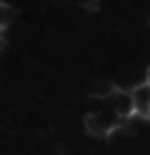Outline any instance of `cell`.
<instances>
[{
  "mask_svg": "<svg viewBox=\"0 0 150 155\" xmlns=\"http://www.w3.org/2000/svg\"><path fill=\"white\" fill-rule=\"evenodd\" d=\"M124 122L126 120H121L110 107L99 109V111H91V113H86V117H84L86 131L95 137H110L113 133L119 131V126Z\"/></svg>",
  "mask_w": 150,
  "mask_h": 155,
  "instance_id": "cell-1",
  "label": "cell"
},
{
  "mask_svg": "<svg viewBox=\"0 0 150 155\" xmlns=\"http://www.w3.org/2000/svg\"><path fill=\"white\" fill-rule=\"evenodd\" d=\"M146 82H150V67H148V71H146Z\"/></svg>",
  "mask_w": 150,
  "mask_h": 155,
  "instance_id": "cell-8",
  "label": "cell"
},
{
  "mask_svg": "<svg viewBox=\"0 0 150 155\" xmlns=\"http://www.w3.org/2000/svg\"><path fill=\"white\" fill-rule=\"evenodd\" d=\"M5 47H7V40H5V36H2V31H0V53L5 51Z\"/></svg>",
  "mask_w": 150,
  "mask_h": 155,
  "instance_id": "cell-7",
  "label": "cell"
},
{
  "mask_svg": "<svg viewBox=\"0 0 150 155\" xmlns=\"http://www.w3.org/2000/svg\"><path fill=\"white\" fill-rule=\"evenodd\" d=\"M13 18H16V11H13V7L0 0V31H5L7 27L13 22Z\"/></svg>",
  "mask_w": 150,
  "mask_h": 155,
  "instance_id": "cell-5",
  "label": "cell"
},
{
  "mask_svg": "<svg viewBox=\"0 0 150 155\" xmlns=\"http://www.w3.org/2000/svg\"><path fill=\"white\" fill-rule=\"evenodd\" d=\"M132 95V107H135V117L139 120H150V82L135 84L130 89Z\"/></svg>",
  "mask_w": 150,
  "mask_h": 155,
  "instance_id": "cell-2",
  "label": "cell"
},
{
  "mask_svg": "<svg viewBox=\"0 0 150 155\" xmlns=\"http://www.w3.org/2000/svg\"><path fill=\"white\" fill-rule=\"evenodd\" d=\"M117 91H119L117 84H113V82H102V84H97V87L93 89V93H91V95H93V97H102V100L108 102L110 97L117 93Z\"/></svg>",
  "mask_w": 150,
  "mask_h": 155,
  "instance_id": "cell-4",
  "label": "cell"
},
{
  "mask_svg": "<svg viewBox=\"0 0 150 155\" xmlns=\"http://www.w3.org/2000/svg\"><path fill=\"white\" fill-rule=\"evenodd\" d=\"M80 5L84 7V9H97L99 0H80Z\"/></svg>",
  "mask_w": 150,
  "mask_h": 155,
  "instance_id": "cell-6",
  "label": "cell"
},
{
  "mask_svg": "<svg viewBox=\"0 0 150 155\" xmlns=\"http://www.w3.org/2000/svg\"><path fill=\"white\" fill-rule=\"evenodd\" d=\"M108 107L115 111L121 120H132V117H135V107H132V95H130V91L119 89L117 93L108 100Z\"/></svg>",
  "mask_w": 150,
  "mask_h": 155,
  "instance_id": "cell-3",
  "label": "cell"
}]
</instances>
